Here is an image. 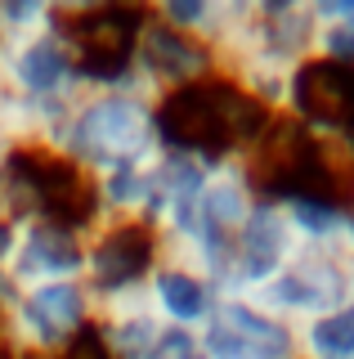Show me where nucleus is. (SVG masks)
Segmentation results:
<instances>
[{"label":"nucleus","instance_id":"6","mask_svg":"<svg viewBox=\"0 0 354 359\" xmlns=\"http://www.w3.org/2000/svg\"><path fill=\"white\" fill-rule=\"evenodd\" d=\"M162 265V238L143 220H99L90 233V261H85V287L94 301L113 292L148 283V274Z\"/></svg>","mask_w":354,"mask_h":359},{"label":"nucleus","instance_id":"8","mask_svg":"<svg viewBox=\"0 0 354 359\" xmlns=\"http://www.w3.org/2000/svg\"><path fill=\"white\" fill-rule=\"evenodd\" d=\"M85 261H90V243L81 233L45 224V220H27L18 224L9 278L18 283V292L36 283H59V278H85Z\"/></svg>","mask_w":354,"mask_h":359},{"label":"nucleus","instance_id":"5","mask_svg":"<svg viewBox=\"0 0 354 359\" xmlns=\"http://www.w3.org/2000/svg\"><path fill=\"white\" fill-rule=\"evenodd\" d=\"M296 238L292 224L283 216V202L274 194H264L256 202V211L247 216V224L234 233V252H229V274L220 292L225 297H251L256 287H264L274 274H283L296 261Z\"/></svg>","mask_w":354,"mask_h":359},{"label":"nucleus","instance_id":"1","mask_svg":"<svg viewBox=\"0 0 354 359\" xmlns=\"http://www.w3.org/2000/svg\"><path fill=\"white\" fill-rule=\"evenodd\" d=\"M50 153L76 162L94 180L121 166H153L162 153L157 104L130 90H94L72 104L68 121L50 140Z\"/></svg>","mask_w":354,"mask_h":359},{"label":"nucleus","instance_id":"9","mask_svg":"<svg viewBox=\"0 0 354 359\" xmlns=\"http://www.w3.org/2000/svg\"><path fill=\"white\" fill-rule=\"evenodd\" d=\"M148 301H153V314H157L166 328H189V332H197L215 314L220 287L206 274L189 269V265L162 261L148 274Z\"/></svg>","mask_w":354,"mask_h":359},{"label":"nucleus","instance_id":"11","mask_svg":"<svg viewBox=\"0 0 354 359\" xmlns=\"http://www.w3.org/2000/svg\"><path fill=\"white\" fill-rule=\"evenodd\" d=\"M309 9L318 22L314 63L354 72V0H309Z\"/></svg>","mask_w":354,"mask_h":359},{"label":"nucleus","instance_id":"12","mask_svg":"<svg viewBox=\"0 0 354 359\" xmlns=\"http://www.w3.org/2000/svg\"><path fill=\"white\" fill-rule=\"evenodd\" d=\"M301 359H354V301L296 328Z\"/></svg>","mask_w":354,"mask_h":359},{"label":"nucleus","instance_id":"7","mask_svg":"<svg viewBox=\"0 0 354 359\" xmlns=\"http://www.w3.org/2000/svg\"><path fill=\"white\" fill-rule=\"evenodd\" d=\"M135 72L153 95L166 99V95H175V90L211 81L220 72V63H215V50L206 41L166 27V22L148 9V22H143L139 45H135Z\"/></svg>","mask_w":354,"mask_h":359},{"label":"nucleus","instance_id":"15","mask_svg":"<svg viewBox=\"0 0 354 359\" xmlns=\"http://www.w3.org/2000/svg\"><path fill=\"white\" fill-rule=\"evenodd\" d=\"M346 283H350V301H354V256L346 261Z\"/></svg>","mask_w":354,"mask_h":359},{"label":"nucleus","instance_id":"10","mask_svg":"<svg viewBox=\"0 0 354 359\" xmlns=\"http://www.w3.org/2000/svg\"><path fill=\"white\" fill-rule=\"evenodd\" d=\"M274 198L283 202V216L292 224V238L301 252L350 261L346 198H337V194H274Z\"/></svg>","mask_w":354,"mask_h":359},{"label":"nucleus","instance_id":"3","mask_svg":"<svg viewBox=\"0 0 354 359\" xmlns=\"http://www.w3.org/2000/svg\"><path fill=\"white\" fill-rule=\"evenodd\" d=\"M251 301H256L260 310H269L274 319L301 328V323L318 319V314H332L337 306L350 301L346 261H341V256L296 252V261L287 265L283 274H274L264 287L251 292Z\"/></svg>","mask_w":354,"mask_h":359},{"label":"nucleus","instance_id":"13","mask_svg":"<svg viewBox=\"0 0 354 359\" xmlns=\"http://www.w3.org/2000/svg\"><path fill=\"white\" fill-rule=\"evenodd\" d=\"M14 243H18V224H14V220H0V269H9Z\"/></svg>","mask_w":354,"mask_h":359},{"label":"nucleus","instance_id":"2","mask_svg":"<svg viewBox=\"0 0 354 359\" xmlns=\"http://www.w3.org/2000/svg\"><path fill=\"white\" fill-rule=\"evenodd\" d=\"M0 90L27 99V104L76 99L81 76H76L72 45L59 32V18L45 32H31V36H18V41H0Z\"/></svg>","mask_w":354,"mask_h":359},{"label":"nucleus","instance_id":"4","mask_svg":"<svg viewBox=\"0 0 354 359\" xmlns=\"http://www.w3.org/2000/svg\"><path fill=\"white\" fill-rule=\"evenodd\" d=\"M206 359H301L296 328L260 310L251 297H220L215 314L197 328Z\"/></svg>","mask_w":354,"mask_h":359},{"label":"nucleus","instance_id":"14","mask_svg":"<svg viewBox=\"0 0 354 359\" xmlns=\"http://www.w3.org/2000/svg\"><path fill=\"white\" fill-rule=\"evenodd\" d=\"M346 229H350V256H354V189L346 194Z\"/></svg>","mask_w":354,"mask_h":359}]
</instances>
